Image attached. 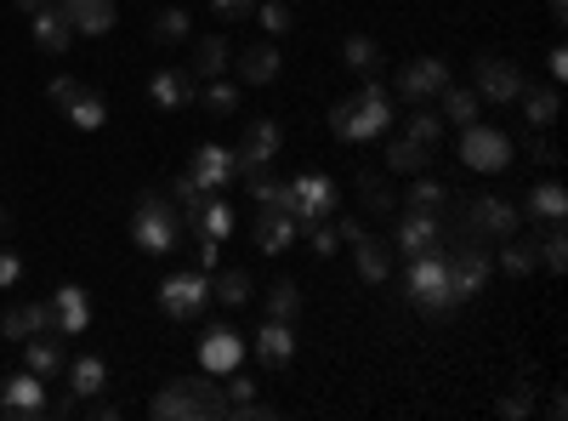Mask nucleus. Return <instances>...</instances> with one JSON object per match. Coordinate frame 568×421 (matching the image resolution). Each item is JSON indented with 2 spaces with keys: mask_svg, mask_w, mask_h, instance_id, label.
I'll use <instances>...</instances> for the list:
<instances>
[{
  "mask_svg": "<svg viewBox=\"0 0 568 421\" xmlns=\"http://www.w3.org/2000/svg\"><path fill=\"white\" fill-rule=\"evenodd\" d=\"M154 421H211V416H227V394H222V381L205 376H177L171 387H159L154 394Z\"/></svg>",
  "mask_w": 568,
  "mask_h": 421,
  "instance_id": "1",
  "label": "nucleus"
},
{
  "mask_svg": "<svg viewBox=\"0 0 568 421\" xmlns=\"http://www.w3.org/2000/svg\"><path fill=\"white\" fill-rule=\"evenodd\" d=\"M245 188H250V200H256V211H290V188L285 182H274V177H245Z\"/></svg>",
  "mask_w": 568,
  "mask_h": 421,
  "instance_id": "40",
  "label": "nucleus"
},
{
  "mask_svg": "<svg viewBox=\"0 0 568 421\" xmlns=\"http://www.w3.org/2000/svg\"><path fill=\"white\" fill-rule=\"evenodd\" d=\"M449 200H455V193H449L438 177H426V171H421V177L410 182V193H404V206H410V211H444Z\"/></svg>",
  "mask_w": 568,
  "mask_h": 421,
  "instance_id": "35",
  "label": "nucleus"
},
{
  "mask_svg": "<svg viewBox=\"0 0 568 421\" xmlns=\"http://www.w3.org/2000/svg\"><path fill=\"white\" fill-rule=\"evenodd\" d=\"M245 359V342L233 325H211L205 336H199V365H205L211 376H227V370H240Z\"/></svg>",
  "mask_w": 568,
  "mask_h": 421,
  "instance_id": "15",
  "label": "nucleus"
},
{
  "mask_svg": "<svg viewBox=\"0 0 568 421\" xmlns=\"http://www.w3.org/2000/svg\"><path fill=\"white\" fill-rule=\"evenodd\" d=\"M432 103L444 109V120H455V125H472V120H478V109H483V97H478V91H466V86H444L438 97H432Z\"/></svg>",
  "mask_w": 568,
  "mask_h": 421,
  "instance_id": "32",
  "label": "nucleus"
},
{
  "mask_svg": "<svg viewBox=\"0 0 568 421\" xmlns=\"http://www.w3.org/2000/svg\"><path fill=\"white\" fill-rule=\"evenodd\" d=\"M63 370H69V394H75V399H97V394L109 387V365H103V359H91V353L69 359Z\"/></svg>",
  "mask_w": 568,
  "mask_h": 421,
  "instance_id": "27",
  "label": "nucleus"
},
{
  "mask_svg": "<svg viewBox=\"0 0 568 421\" xmlns=\"http://www.w3.org/2000/svg\"><path fill=\"white\" fill-rule=\"evenodd\" d=\"M148 97L159 109H188L193 103V75H182V69H159L154 80H148Z\"/></svg>",
  "mask_w": 568,
  "mask_h": 421,
  "instance_id": "28",
  "label": "nucleus"
},
{
  "mask_svg": "<svg viewBox=\"0 0 568 421\" xmlns=\"http://www.w3.org/2000/svg\"><path fill=\"white\" fill-rule=\"evenodd\" d=\"M534 263H541V245H534V240H523V234L500 240V268H506L512 279H528V274H534Z\"/></svg>",
  "mask_w": 568,
  "mask_h": 421,
  "instance_id": "33",
  "label": "nucleus"
},
{
  "mask_svg": "<svg viewBox=\"0 0 568 421\" xmlns=\"http://www.w3.org/2000/svg\"><path fill=\"white\" fill-rule=\"evenodd\" d=\"M12 234V211H0V240H7Z\"/></svg>",
  "mask_w": 568,
  "mask_h": 421,
  "instance_id": "56",
  "label": "nucleus"
},
{
  "mask_svg": "<svg viewBox=\"0 0 568 421\" xmlns=\"http://www.w3.org/2000/svg\"><path fill=\"white\" fill-rule=\"evenodd\" d=\"M63 114H69V120L80 125V132H97V125L109 120V103H103V97H97V91H86V86H80V97H75V103L63 109Z\"/></svg>",
  "mask_w": 568,
  "mask_h": 421,
  "instance_id": "39",
  "label": "nucleus"
},
{
  "mask_svg": "<svg viewBox=\"0 0 568 421\" xmlns=\"http://www.w3.org/2000/svg\"><path fill=\"white\" fill-rule=\"evenodd\" d=\"M188 69H193L199 80H216V75H227V69H233V46H227L222 35H205V41L193 46V63H188Z\"/></svg>",
  "mask_w": 568,
  "mask_h": 421,
  "instance_id": "30",
  "label": "nucleus"
},
{
  "mask_svg": "<svg viewBox=\"0 0 568 421\" xmlns=\"http://www.w3.org/2000/svg\"><path fill=\"white\" fill-rule=\"evenodd\" d=\"M387 125H392V91L381 80H370L364 91L342 97V103L330 109V132H336L342 143H370V137L387 132Z\"/></svg>",
  "mask_w": 568,
  "mask_h": 421,
  "instance_id": "2",
  "label": "nucleus"
},
{
  "mask_svg": "<svg viewBox=\"0 0 568 421\" xmlns=\"http://www.w3.org/2000/svg\"><path fill=\"white\" fill-rule=\"evenodd\" d=\"M250 18H261V29H267V35H290V7H285V0H256V12Z\"/></svg>",
  "mask_w": 568,
  "mask_h": 421,
  "instance_id": "46",
  "label": "nucleus"
},
{
  "mask_svg": "<svg viewBox=\"0 0 568 421\" xmlns=\"http://www.w3.org/2000/svg\"><path fill=\"white\" fill-rule=\"evenodd\" d=\"M285 188H290V217H296V222H324V217H336L342 188L330 182V177L308 171V177H296V182H285Z\"/></svg>",
  "mask_w": 568,
  "mask_h": 421,
  "instance_id": "7",
  "label": "nucleus"
},
{
  "mask_svg": "<svg viewBox=\"0 0 568 421\" xmlns=\"http://www.w3.org/2000/svg\"><path fill=\"white\" fill-rule=\"evenodd\" d=\"M528 217H541V222H563L568 217V193H563V182H541L528 193Z\"/></svg>",
  "mask_w": 568,
  "mask_h": 421,
  "instance_id": "36",
  "label": "nucleus"
},
{
  "mask_svg": "<svg viewBox=\"0 0 568 421\" xmlns=\"http://www.w3.org/2000/svg\"><path fill=\"white\" fill-rule=\"evenodd\" d=\"M404 137H415V143H426V148H438V143H444V114H432L426 103L410 109V132H404Z\"/></svg>",
  "mask_w": 568,
  "mask_h": 421,
  "instance_id": "42",
  "label": "nucleus"
},
{
  "mask_svg": "<svg viewBox=\"0 0 568 421\" xmlns=\"http://www.w3.org/2000/svg\"><path fill=\"white\" fill-rule=\"evenodd\" d=\"M240 80H245V86H267V80H279V46H267V41L245 46V52H240Z\"/></svg>",
  "mask_w": 568,
  "mask_h": 421,
  "instance_id": "29",
  "label": "nucleus"
},
{
  "mask_svg": "<svg viewBox=\"0 0 568 421\" xmlns=\"http://www.w3.org/2000/svg\"><path fill=\"white\" fill-rule=\"evenodd\" d=\"M302 234H308V245H313L319 256H336V251H342V234H336V222H330V217H324V222H302Z\"/></svg>",
  "mask_w": 568,
  "mask_h": 421,
  "instance_id": "47",
  "label": "nucleus"
},
{
  "mask_svg": "<svg viewBox=\"0 0 568 421\" xmlns=\"http://www.w3.org/2000/svg\"><path fill=\"white\" fill-rule=\"evenodd\" d=\"M131 240H137L148 256L177 251V245H182V217H177V206L165 200V193H143L137 211H131Z\"/></svg>",
  "mask_w": 568,
  "mask_h": 421,
  "instance_id": "3",
  "label": "nucleus"
},
{
  "mask_svg": "<svg viewBox=\"0 0 568 421\" xmlns=\"http://www.w3.org/2000/svg\"><path fill=\"white\" fill-rule=\"evenodd\" d=\"M528 148H534V159H541V166H557V159H563V148H557L552 137H534Z\"/></svg>",
  "mask_w": 568,
  "mask_h": 421,
  "instance_id": "52",
  "label": "nucleus"
},
{
  "mask_svg": "<svg viewBox=\"0 0 568 421\" xmlns=\"http://www.w3.org/2000/svg\"><path fill=\"white\" fill-rule=\"evenodd\" d=\"M188 229H193V240L227 245V234H233V211H227L222 193H205V200H199V206L188 211Z\"/></svg>",
  "mask_w": 568,
  "mask_h": 421,
  "instance_id": "19",
  "label": "nucleus"
},
{
  "mask_svg": "<svg viewBox=\"0 0 568 421\" xmlns=\"http://www.w3.org/2000/svg\"><path fill=\"white\" fill-rule=\"evenodd\" d=\"M546 7H552V18L563 23V12H568V0H546Z\"/></svg>",
  "mask_w": 568,
  "mask_h": 421,
  "instance_id": "55",
  "label": "nucleus"
},
{
  "mask_svg": "<svg viewBox=\"0 0 568 421\" xmlns=\"http://www.w3.org/2000/svg\"><path fill=\"white\" fill-rule=\"evenodd\" d=\"M444 86H449V63H444V57H415V63H404V69H398V97H404L410 109L432 103Z\"/></svg>",
  "mask_w": 568,
  "mask_h": 421,
  "instance_id": "10",
  "label": "nucleus"
},
{
  "mask_svg": "<svg viewBox=\"0 0 568 421\" xmlns=\"http://www.w3.org/2000/svg\"><path fill=\"white\" fill-rule=\"evenodd\" d=\"M342 57H347V69H353V75H364V80H376V75H381V63H387V57H381V46H376L370 35H347Z\"/></svg>",
  "mask_w": 568,
  "mask_h": 421,
  "instance_id": "34",
  "label": "nucleus"
},
{
  "mask_svg": "<svg viewBox=\"0 0 568 421\" xmlns=\"http://www.w3.org/2000/svg\"><path fill=\"white\" fill-rule=\"evenodd\" d=\"M517 103H523L528 125H541V132H546V125L557 120V109H563V97H557V86H523Z\"/></svg>",
  "mask_w": 568,
  "mask_h": 421,
  "instance_id": "31",
  "label": "nucleus"
},
{
  "mask_svg": "<svg viewBox=\"0 0 568 421\" xmlns=\"http://www.w3.org/2000/svg\"><path fill=\"white\" fill-rule=\"evenodd\" d=\"M546 69H552V80H563V75H568V52H563V46H552V57H546Z\"/></svg>",
  "mask_w": 568,
  "mask_h": 421,
  "instance_id": "54",
  "label": "nucleus"
},
{
  "mask_svg": "<svg viewBox=\"0 0 568 421\" xmlns=\"http://www.w3.org/2000/svg\"><path fill=\"white\" fill-rule=\"evenodd\" d=\"M302 313V290H296V279H279V285H267V319H290Z\"/></svg>",
  "mask_w": 568,
  "mask_h": 421,
  "instance_id": "41",
  "label": "nucleus"
},
{
  "mask_svg": "<svg viewBox=\"0 0 568 421\" xmlns=\"http://www.w3.org/2000/svg\"><path fill=\"white\" fill-rule=\"evenodd\" d=\"M18 7H23V12H35V7H46V0H18Z\"/></svg>",
  "mask_w": 568,
  "mask_h": 421,
  "instance_id": "57",
  "label": "nucleus"
},
{
  "mask_svg": "<svg viewBox=\"0 0 568 421\" xmlns=\"http://www.w3.org/2000/svg\"><path fill=\"white\" fill-rule=\"evenodd\" d=\"M534 245H541V263H546L552 274H563V263H568V234L557 229V222H552V229H546L541 240H534Z\"/></svg>",
  "mask_w": 568,
  "mask_h": 421,
  "instance_id": "44",
  "label": "nucleus"
},
{
  "mask_svg": "<svg viewBox=\"0 0 568 421\" xmlns=\"http://www.w3.org/2000/svg\"><path fill=\"white\" fill-rule=\"evenodd\" d=\"M211 302V274L205 268H188V274H171L159 285V313L165 319H199Z\"/></svg>",
  "mask_w": 568,
  "mask_h": 421,
  "instance_id": "5",
  "label": "nucleus"
},
{
  "mask_svg": "<svg viewBox=\"0 0 568 421\" xmlns=\"http://www.w3.org/2000/svg\"><path fill=\"white\" fill-rule=\"evenodd\" d=\"M410 302L426 308V313H455V285H449V268H444V251L432 256H410Z\"/></svg>",
  "mask_w": 568,
  "mask_h": 421,
  "instance_id": "4",
  "label": "nucleus"
},
{
  "mask_svg": "<svg viewBox=\"0 0 568 421\" xmlns=\"http://www.w3.org/2000/svg\"><path fill=\"white\" fill-rule=\"evenodd\" d=\"M256 359H261L267 370H285V365L296 359V331L285 325V319H267V325L256 331Z\"/></svg>",
  "mask_w": 568,
  "mask_h": 421,
  "instance_id": "22",
  "label": "nucleus"
},
{
  "mask_svg": "<svg viewBox=\"0 0 568 421\" xmlns=\"http://www.w3.org/2000/svg\"><path fill=\"white\" fill-rule=\"evenodd\" d=\"M63 342H69V336H57V331H35V336L23 342V370H35L41 381L63 376V365H69V353H63Z\"/></svg>",
  "mask_w": 568,
  "mask_h": 421,
  "instance_id": "18",
  "label": "nucleus"
},
{
  "mask_svg": "<svg viewBox=\"0 0 568 421\" xmlns=\"http://www.w3.org/2000/svg\"><path fill=\"white\" fill-rule=\"evenodd\" d=\"M23 279V256L18 251H7V245H0V290H12Z\"/></svg>",
  "mask_w": 568,
  "mask_h": 421,
  "instance_id": "50",
  "label": "nucleus"
},
{
  "mask_svg": "<svg viewBox=\"0 0 568 421\" xmlns=\"http://www.w3.org/2000/svg\"><path fill=\"white\" fill-rule=\"evenodd\" d=\"M63 7V18L75 23V35H109L114 29V0H57Z\"/></svg>",
  "mask_w": 568,
  "mask_h": 421,
  "instance_id": "21",
  "label": "nucleus"
},
{
  "mask_svg": "<svg viewBox=\"0 0 568 421\" xmlns=\"http://www.w3.org/2000/svg\"><path fill=\"white\" fill-rule=\"evenodd\" d=\"M472 229L494 234V240H512L523 229V211L512 200H500V193H483V200H472Z\"/></svg>",
  "mask_w": 568,
  "mask_h": 421,
  "instance_id": "17",
  "label": "nucleus"
},
{
  "mask_svg": "<svg viewBox=\"0 0 568 421\" xmlns=\"http://www.w3.org/2000/svg\"><path fill=\"white\" fill-rule=\"evenodd\" d=\"M188 177L205 188V193H227L233 182H240V166H233V148H216V143H205V148H193V159H188Z\"/></svg>",
  "mask_w": 568,
  "mask_h": 421,
  "instance_id": "14",
  "label": "nucleus"
},
{
  "mask_svg": "<svg viewBox=\"0 0 568 421\" xmlns=\"http://www.w3.org/2000/svg\"><path fill=\"white\" fill-rule=\"evenodd\" d=\"M472 91L489 97V103H517V91H523V69L512 57H478V69H472Z\"/></svg>",
  "mask_w": 568,
  "mask_h": 421,
  "instance_id": "12",
  "label": "nucleus"
},
{
  "mask_svg": "<svg viewBox=\"0 0 568 421\" xmlns=\"http://www.w3.org/2000/svg\"><path fill=\"white\" fill-rule=\"evenodd\" d=\"M0 416H7V421H35V416H46V387H41L35 370L0 381Z\"/></svg>",
  "mask_w": 568,
  "mask_h": 421,
  "instance_id": "13",
  "label": "nucleus"
},
{
  "mask_svg": "<svg viewBox=\"0 0 568 421\" xmlns=\"http://www.w3.org/2000/svg\"><path fill=\"white\" fill-rule=\"evenodd\" d=\"M460 166L466 171H506L512 166V137L472 120V125H466V137H460Z\"/></svg>",
  "mask_w": 568,
  "mask_h": 421,
  "instance_id": "6",
  "label": "nucleus"
},
{
  "mask_svg": "<svg viewBox=\"0 0 568 421\" xmlns=\"http://www.w3.org/2000/svg\"><path fill=\"white\" fill-rule=\"evenodd\" d=\"M0 331H7L12 342H29L35 331H57L52 325V302H18V308H7V313H0Z\"/></svg>",
  "mask_w": 568,
  "mask_h": 421,
  "instance_id": "23",
  "label": "nucleus"
},
{
  "mask_svg": "<svg viewBox=\"0 0 568 421\" xmlns=\"http://www.w3.org/2000/svg\"><path fill=\"white\" fill-rule=\"evenodd\" d=\"M302 234V222H296L290 211H256V245L267 251V256H279V251H290V240Z\"/></svg>",
  "mask_w": 568,
  "mask_h": 421,
  "instance_id": "24",
  "label": "nucleus"
},
{
  "mask_svg": "<svg viewBox=\"0 0 568 421\" xmlns=\"http://www.w3.org/2000/svg\"><path fill=\"white\" fill-rule=\"evenodd\" d=\"M29 29H35V46H41V52H52V57H63V52L75 46V23L63 18L57 0H46V7L29 12Z\"/></svg>",
  "mask_w": 568,
  "mask_h": 421,
  "instance_id": "16",
  "label": "nucleus"
},
{
  "mask_svg": "<svg viewBox=\"0 0 568 421\" xmlns=\"http://www.w3.org/2000/svg\"><path fill=\"white\" fill-rule=\"evenodd\" d=\"M52 325H57V336H86V325H91V302H86L80 285H63L57 297H52Z\"/></svg>",
  "mask_w": 568,
  "mask_h": 421,
  "instance_id": "20",
  "label": "nucleus"
},
{
  "mask_svg": "<svg viewBox=\"0 0 568 421\" xmlns=\"http://www.w3.org/2000/svg\"><path fill=\"white\" fill-rule=\"evenodd\" d=\"M188 12L182 7H165L159 18H154V41H165V46H177V41H188Z\"/></svg>",
  "mask_w": 568,
  "mask_h": 421,
  "instance_id": "43",
  "label": "nucleus"
},
{
  "mask_svg": "<svg viewBox=\"0 0 568 421\" xmlns=\"http://www.w3.org/2000/svg\"><path fill=\"white\" fill-rule=\"evenodd\" d=\"M46 97H52V103H57V109H69V103H75V97H80V80H75V75H57V80L46 86Z\"/></svg>",
  "mask_w": 568,
  "mask_h": 421,
  "instance_id": "49",
  "label": "nucleus"
},
{
  "mask_svg": "<svg viewBox=\"0 0 568 421\" xmlns=\"http://www.w3.org/2000/svg\"><path fill=\"white\" fill-rule=\"evenodd\" d=\"M392 240H376V234H364L358 245H353V263H358V274L370 279V285H381L387 274H392Z\"/></svg>",
  "mask_w": 568,
  "mask_h": 421,
  "instance_id": "25",
  "label": "nucleus"
},
{
  "mask_svg": "<svg viewBox=\"0 0 568 421\" xmlns=\"http://www.w3.org/2000/svg\"><path fill=\"white\" fill-rule=\"evenodd\" d=\"M211 12H216V18H250L256 0H211Z\"/></svg>",
  "mask_w": 568,
  "mask_h": 421,
  "instance_id": "51",
  "label": "nucleus"
},
{
  "mask_svg": "<svg viewBox=\"0 0 568 421\" xmlns=\"http://www.w3.org/2000/svg\"><path fill=\"white\" fill-rule=\"evenodd\" d=\"M279 143H285V125L279 120H250L245 125V137H240V148H233V166H240V182L245 177H256L267 159L279 154Z\"/></svg>",
  "mask_w": 568,
  "mask_h": 421,
  "instance_id": "8",
  "label": "nucleus"
},
{
  "mask_svg": "<svg viewBox=\"0 0 568 421\" xmlns=\"http://www.w3.org/2000/svg\"><path fill=\"white\" fill-rule=\"evenodd\" d=\"M199 97V109H205V114H233V109H240V86H233V80H205V91H193Z\"/></svg>",
  "mask_w": 568,
  "mask_h": 421,
  "instance_id": "38",
  "label": "nucleus"
},
{
  "mask_svg": "<svg viewBox=\"0 0 568 421\" xmlns=\"http://www.w3.org/2000/svg\"><path fill=\"white\" fill-rule=\"evenodd\" d=\"M444 268H449V285H455V302L478 297V290L489 285V256H483V245H478V240L449 245V251H444Z\"/></svg>",
  "mask_w": 568,
  "mask_h": 421,
  "instance_id": "9",
  "label": "nucleus"
},
{
  "mask_svg": "<svg viewBox=\"0 0 568 421\" xmlns=\"http://www.w3.org/2000/svg\"><path fill=\"white\" fill-rule=\"evenodd\" d=\"M171 200H177V206H182V217H188V211H193L199 200H205V188H199V182H193V177L182 171V177L171 182Z\"/></svg>",
  "mask_w": 568,
  "mask_h": 421,
  "instance_id": "48",
  "label": "nucleus"
},
{
  "mask_svg": "<svg viewBox=\"0 0 568 421\" xmlns=\"http://www.w3.org/2000/svg\"><path fill=\"white\" fill-rule=\"evenodd\" d=\"M336 234H342V245H358V240H364V234H370V229H364V222H358V217H342V222H336Z\"/></svg>",
  "mask_w": 568,
  "mask_h": 421,
  "instance_id": "53",
  "label": "nucleus"
},
{
  "mask_svg": "<svg viewBox=\"0 0 568 421\" xmlns=\"http://www.w3.org/2000/svg\"><path fill=\"white\" fill-rule=\"evenodd\" d=\"M432 166V148L426 143H415V137H392L387 143V171L392 177H421Z\"/></svg>",
  "mask_w": 568,
  "mask_h": 421,
  "instance_id": "26",
  "label": "nucleus"
},
{
  "mask_svg": "<svg viewBox=\"0 0 568 421\" xmlns=\"http://www.w3.org/2000/svg\"><path fill=\"white\" fill-rule=\"evenodd\" d=\"M250 290H256V285H250V274H240V268H222V274L211 279V297L227 302V308H245Z\"/></svg>",
  "mask_w": 568,
  "mask_h": 421,
  "instance_id": "37",
  "label": "nucleus"
},
{
  "mask_svg": "<svg viewBox=\"0 0 568 421\" xmlns=\"http://www.w3.org/2000/svg\"><path fill=\"white\" fill-rule=\"evenodd\" d=\"M358 193H364V206H370L376 217H387V211H398V193L381 182V177H358Z\"/></svg>",
  "mask_w": 568,
  "mask_h": 421,
  "instance_id": "45",
  "label": "nucleus"
},
{
  "mask_svg": "<svg viewBox=\"0 0 568 421\" xmlns=\"http://www.w3.org/2000/svg\"><path fill=\"white\" fill-rule=\"evenodd\" d=\"M392 251H398V256H432V251H444V222H438V211H404V217H398Z\"/></svg>",
  "mask_w": 568,
  "mask_h": 421,
  "instance_id": "11",
  "label": "nucleus"
}]
</instances>
